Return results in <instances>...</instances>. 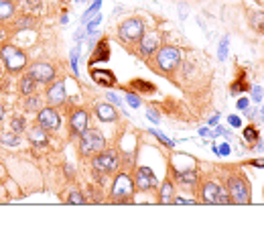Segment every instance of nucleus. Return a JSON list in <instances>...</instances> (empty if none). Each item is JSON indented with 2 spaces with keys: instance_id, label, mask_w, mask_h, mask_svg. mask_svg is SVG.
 I'll return each instance as SVG.
<instances>
[{
  "instance_id": "f257e3e1",
  "label": "nucleus",
  "mask_w": 264,
  "mask_h": 238,
  "mask_svg": "<svg viewBox=\"0 0 264 238\" xmlns=\"http://www.w3.org/2000/svg\"><path fill=\"white\" fill-rule=\"evenodd\" d=\"M100 149H104V138L98 130L94 128H85L81 132V142H79V151L81 155H94Z\"/></svg>"
},
{
  "instance_id": "f03ea898",
  "label": "nucleus",
  "mask_w": 264,
  "mask_h": 238,
  "mask_svg": "<svg viewBox=\"0 0 264 238\" xmlns=\"http://www.w3.org/2000/svg\"><path fill=\"white\" fill-rule=\"evenodd\" d=\"M0 55H3V59H5V63H7V67L11 71H21L27 65V55L23 51H19L17 47H13V45H5L3 51H0Z\"/></svg>"
},
{
  "instance_id": "7ed1b4c3",
  "label": "nucleus",
  "mask_w": 264,
  "mask_h": 238,
  "mask_svg": "<svg viewBox=\"0 0 264 238\" xmlns=\"http://www.w3.org/2000/svg\"><path fill=\"white\" fill-rule=\"evenodd\" d=\"M181 61V51L175 49V47H163L161 51H158L156 55V65L158 69H163V71H171L179 65Z\"/></svg>"
},
{
  "instance_id": "20e7f679",
  "label": "nucleus",
  "mask_w": 264,
  "mask_h": 238,
  "mask_svg": "<svg viewBox=\"0 0 264 238\" xmlns=\"http://www.w3.org/2000/svg\"><path fill=\"white\" fill-rule=\"evenodd\" d=\"M132 179L126 175V173H120L116 179H114V185H112V198L118 200V202H126L124 198L132 196Z\"/></svg>"
},
{
  "instance_id": "39448f33",
  "label": "nucleus",
  "mask_w": 264,
  "mask_h": 238,
  "mask_svg": "<svg viewBox=\"0 0 264 238\" xmlns=\"http://www.w3.org/2000/svg\"><path fill=\"white\" fill-rule=\"evenodd\" d=\"M228 194H230V200L236 202V204H246L250 200V194H248V185L244 179H238V177H232L228 181Z\"/></svg>"
},
{
  "instance_id": "423d86ee",
  "label": "nucleus",
  "mask_w": 264,
  "mask_h": 238,
  "mask_svg": "<svg viewBox=\"0 0 264 238\" xmlns=\"http://www.w3.org/2000/svg\"><path fill=\"white\" fill-rule=\"evenodd\" d=\"M94 169L100 173H112L118 169V155L114 151H106L94 159Z\"/></svg>"
},
{
  "instance_id": "0eeeda50",
  "label": "nucleus",
  "mask_w": 264,
  "mask_h": 238,
  "mask_svg": "<svg viewBox=\"0 0 264 238\" xmlns=\"http://www.w3.org/2000/svg\"><path fill=\"white\" fill-rule=\"evenodd\" d=\"M142 31H144V25H142L138 19H130V21L122 23V27H120V37H122V41H126V43H134V41L140 39Z\"/></svg>"
},
{
  "instance_id": "6e6552de",
  "label": "nucleus",
  "mask_w": 264,
  "mask_h": 238,
  "mask_svg": "<svg viewBox=\"0 0 264 238\" xmlns=\"http://www.w3.org/2000/svg\"><path fill=\"white\" fill-rule=\"evenodd\" d=\"M31 75L41 84H49V82H53V77H55V69H53V65H49V63L39 61L31 67Z\"/></svg>"
},
{
  "instance_id": "1a4fd4ad",
  "label": "nucleus",
  "mask_w": 264,
  "mask_h": 238,
  "mask_svg": "<svg viewBox=\"0 0 264 238\" xmlns=\"http://www.w3.org/2000/svg\"><path fill=\"white\" fill-rule=\"evenodd\" d=\"M39 126H43L45 130H55L59 128V114L53 108H43L39 112Z\"/></svg>"
},
{
  "instance_id": "9d476101",
  "label": "nucleus",
  "mask_w": 264,
  "mask_h": 238,
  "mask_svg": "<svg viewBox=\"0 0 264 238\" xmlns=\"http://www.w3.org/2000/svg\"><path fill=\"white\" fill-rule=\"evenodd\" d=\"M154 183H156V181H154V175H152V171H150L148 167H140V169L136 171V185H138V189L146 192V189H150Z\"/></svg>"
},
{
  "instance_id": "9b49d317",
  "label": "nucleus",
  "mask_w": 264,
  "mask_h": 238,
  "mask_svg": "<svg viewBox=\"0 0 264 238\" xmlns=\"http://www.w3.org/2000/svg\"><path fill=\"white\" fill-rule=\"evenodd\" d=\"M47 100H49L51 104H61V102H65V84L59 82V84H55L53 88H49Z\"/></svg>"
},
{
  "instance_id": "f8f14e48",
  "label": "nucleus",
  "mask_w": 264,
  "mask_h": 238,
  "mask_svg": "<svg viewBox=\"0 0 264 238\" xmlns=\"http://www.w3.org/2000/svg\"><path fill=\"white\" fill-rule=\"evenodd\" d=\"M220 194H222V189L216 183L203 185V202L205 204H220Z\"/></svg>"
},
{
  "instance_id": "ddd939ff",
  "label": "nucleus",
  "mask_w": 264,
  "mask_h": 238,
  "mask_svg": "<svg viewBox=\"0 0 264 238\" xmlns=\"http://www.w3.org/2000/svg\"><path fill=\"white\" fill-rule=\"evenodd\" d=\"M71 128H73V132H79V134L87 128V114L83 110L73 112V116H71Z\"/></svg>"
},
{
  "instance_id": "4468645a",
  "label": "nucleus",
  "mask_w": 264,
  "mask_h": 238,
  "mask_svg": "<svg viewBox=\"0 0 264 238\" xmlns=\"http://www.w3.org/2000/svg\"><path fill=\"white\" fill-rule=\"evenodd\" d=\"M92 77H94V82H98V84H102V86H114V84H116L114 73L108 71V69H98V71L92 73Z\"/></svg>"
},
{
  "instance_id": "2eb2a0df",
  "label": "nucleus",
  "mask_w": 264,
  "mask_h": 238,
  "mask_svg": "<svg viewBox=\"0 0 264 238\" xmlns=\"http://www.w3.org/2000/svg\"><path fill=\"white\" fill-rule=\"evenodd\" d=\"M156 45H158V37H156V35H146V37L142 39V43H140V53L148 57V55L156 49Z\"/></svg>"
},
{
  "instance_id": "dca6fc26",
  "label": "nucleus",
  "mask_w": 264,
  "mask_h": 238,
  "mask_svg": "<svg viewBox=\"0 0 264 238\" xmlns=\"http://www.w3.org/2000/svg\"><path fill=\"white\" fill-rule=\"evenodd\" d=\"M29 140H31V142H35V145H39V147L47 145V134H45V128H43V126H33V128L29 130Z\"/></svg>"
},
{
  "instance_id": "f3484780",
  "label": "nucleus",
  "mask_w": 264,
  "mask_h": 238,
  "mask_svg": "<svg viewBox=\"0 0 264 238\" xmlns=\"http://www.w3.org/2000/svg\"><path fill=\"white\" fill-rule=\"evenodd\" d=\"M96 114H98V118L104 120V122H110V120L116 118V110H114L112 106H108V104H98V106H96Z\"/></svg>"
},
{
  "instance_id": "a211bd4d",
  "label": "nucleus",
  "mask_w": 264,
  "mask_h": 238,
  "mask_svg": "<svg viewBox=\"0 0 264 238\" xmlns=\"http://www.w3.org/2000/svg\"><path fill=\"white\" fill-rule=\"evenodd\" d=\"M108 57H110V47H108V41H102V43L98 45V49H96V53H94L92 61H94V63H96V61H108Z\"/></svg>"
},
{
  "instance_id": "6ab92c4d",
  "label": "nucleus",
  "mask_w": 264,
  "mask_h": 238,
  "mask_svg": "<svg viewBox=\"0 0 264 238\" xmlns=\"http://www.w3.org/2000/svg\"><path fill=\"white\" fill-rule=\"evenodd\" d=\"M35 86H37V80L31 73H27L21 80V92L25 94V96H33V94H35Z\"/></svg>"
},
{
  "instance_id": "aec40b11",
  "label": "nucleus",
  "mask_w": 264,
  "mask_h": 238,
  "mask_svg": "<svg viewBox=\"0 0 264 238\" xmlns=\"http://www.w3.org/2000/svg\"><path fill=\"white\" fill-rule=\"evenodd\" d=\"M15 15V5L11 0H0V21L11 19Z\"/></svg>"
},
{
  "instance_id": "412c9836",
  "label": "nucleus",
  "mask_w": 264,
  "mask_h": 238,
  "mask_svg": "<svg viewBox=\"0 0 264 238\" xmlns=\"http://www.w3.org/2000/svg\"><path fill=\"white\" fill-rule=\"evenodd\" d=\"M171 194H173V185H171V181H165L163 187H161V202L169 204L171 202Z\"/></svg>"
},
{
  "instance_id": "4be33fe9",
  "label": "nucleus",
  "mask_w": 264,
  "mask_h": 238,
  "mask_svg": "<svg viewBox=\"0 0 264 238\" xmlns=\"http://www.w3.org/2000/svg\"><path fill=\"white\" fill-rule=\"evenodd\" d=\"M177 179H179V181H183V183H195V181H197V173H195L193 169H189V171L179 173V175H177Z\"/></svg>"
},
{
  "instance_id": "5701e85b",
  "label": "nucleus",
  "mask_w": 264,
  "mask_h": 238,
  "mask_svg": "<svg viewBox=\"0 0 264 238\" xmlns=\"http://www.w3.org/2000/svg\"><path fill=\"white\" fill-rule=\"evenodd\" d=\"M11 128H13V132H15V134L23 132V130H25V120H23L21 116H15V118H13V122H11Z\"/></svg>"
},
{
  "instance_id": "b1692460",
  "label": "nucleus",
  "mask_w": 264,
  "mask_h": 238,
  "mask_svg": "<svg viewBox=\"0 0 264 238\" xmlns=\"http://www.w3.org/2000/svg\"><path fill=\"white\" fill-rule=\"evenodd\" d=\"M244 138H246L248 142H256V140H258V130H256L254 126H246V128H244Z\"/></svg>"
},
{
  "instance_id": "393cba45",
  "label": "nucleus",
  "mask_w": 264,
  "mask_h": 238,
  "mask_svg": "<svg viewBox=\"0 0 264 238\" xmlns=\"http://www.w3.org/2000/svg\"><path fill=\"white\" fill-rule=\"evenodd\" d=\"M246 90V80H244V75L236 82V84H232V94H240V92H244Z\"/></svg>"
},
{
  "instance_id": "a878e982",
  "label": "nucleus",
  "mask_w": 264,
  "mask_h": 238,
  "mask_svg": "<svg viewBox=\"0 0 264 238\" xmlns=\"http://www.w3.org/2000/svg\"><path fill=\"white\" fill-rule=\"evenodd\" d=\"M67 202H69V204H83L85 200H83V196H81L79 192H71L69 198H67Z\"/></svg>"
},
{
  "instance_id": "bb28decb",
  "label": "nucleus",
  "mask_w": 264,
  "mask_h": 238,
  "mask_svg": "<svg viewBox=\"0 0 264 238\" xmlns=\"http://www.w3.org/2000/svg\"><path fill=\"white\" fill-rule=\"evenodd\" d=\"M126 102H128L132 108H138V106H140L138 96H136V94H132V92H130V94H126Z\"/></svg>"
},
{
  "instance_id": "cd10ccee",
  "label": "nucleus",
  "mask_w": 264,
  "mask_h": 238,
  "mask_svg": "<svg viewBox=\"0 0 264 238\" xmlns=\"http://www.w3.org/2000/svg\"><path fill=\"white\" fill-rule=\"evenodd\" d=\"M226 53H228V37H224L222 43H220V59L222 61L226 59Z\"/></svg>"
},
{
  "instance_id": "c85d7f7f",
  "label": "nucleus",
  "mask_w": 264,
  "mask_h": 238,
  "mask_svg": "<svg viewBox=\"0 0 264 238\" xmlns=\"http://www.w3.org/2000/svg\"><path fill=\"white\" fill-rule=\"evenodd\" d=\"M27 9L33 11V13H39L41 11V0H27Z\"/></svg>"
},
{
  "instance_id": "c756f323",
  "label": "nucleus",
  "mask_w": 264,
  "mask_h": 238,
  "mask_svg": "<svg viewBox=\"0 0 264 238\" xmlns=\"http://www.w3.org/2000/svg\"><path fill=\"white\" fill-rule=\"evenodd\" d=\"M100 5H102V0H96V3H94V5L90 7V11H87V13L83 15V21H87V19H90V17H92V15H94V13L98 11V9H100Z\"/></svg>"
},
{
  "instance_id": "7c9ffc66",
  "label": "nucleus",
  "mask_w": 264,
  "mask_h": 238,
  "mask_svg": "<svg viewBox=\"0 0 264 238\" xmlns=\"http://www.w3.org/2000/svg\"><path fill=\"white\" fill-rule=\"evenodd\" d=\"M150 132H152V134H154V136H156L158 140H163V142H165V145H167V147H173V145H175V142H171V140H169L167 136H163L161 132H156V130H150Z\"/></svg>"
},
{
  "instance_id": "2f4dec72",
  "label": "nucleus",
  "mask_w": 264,
  "mask_h": 238,
  "mask_svg": "<svg viewBox=\"0 0 264 238\" xmlns=\"http://www.w3.org/2000/svg\"><path fill=\"white\" fill-rule=\"evenodd\" d=\"M3 142H5V145H17V142H19V134L17 136H3Z\"/></svg>"
},
{
  "instance_id": "473e14b6",
  "label": "nucleus",
  "mask_w": 264,
  "mask_h": 238,
  "mask_svg": "<svg viewBox=\"0 0 264 238\" xmlns=\"http://www.w3.org/2000/svg\"><path fill=\"white\" fill-rule=\"evenodd\" d=\"M252 98H254L256 102H260V98H262V88H260V86H256V88L252 90Z\"/></svg>"
},
{
  "instance_id": "72a5a7b5",
  "label": "nucleus",
  "mask_w": 264,
  "mask_h": 238,
  "mask_svg": "<svg viewBox=\"0 0 264 238\" xmlns=\"http://www.w3.org/2000/svg\"><path fill=\"white\" fill-rule=\"evenodd\" d=\"M134 88H140V90H144V92H146V90H148V92L154 90L150 84H144V82H134Z\"/></svg>"
},
{
  "instance_id": "f704fd0d",
  "label": "nucleus",
  "mask_w": 264,
  "mask_h": 238,
  "mask_svg": "<svg viewBox=\"0 0 264 238\" xmlns=\"http://www.w3.org/2000/svg\"><path fill=\"white\" fill-rule=\"evenodd\" d=\"M27 98H29V102H27V108H31V110H33V108H39V100H37L35 96H27Z\"/></svg>"
},
{
  "instance_id": "c9c22d12",
  "label": "nucleus",
  "mask_w": 264,
  "mask_h": 238,
  "mask_svg": "<svg viewBox=\"0 0 264 238\" xmlns=\"http://www.w3.org/2000/svg\"><path fill=\"white\" fill-rule=\"evenodd\" d=\"M100 21H102V17L98 15V17H96V19H94V21H92V23L87 25V33H92V31H94V29H96V27L100 25Z\"/></svg>"
},
{
  "instance_id": "e433bc0d",
  "label": "nucleus",
  "mask_w": 264,
  "mask_h": 238,
  "mask_svg": "<svg viewBox=\"0 0 264 238\" xmlns=\"http://www.w3.org/2000/svg\"><path fill=\"white\" fill-rule=\"evenodd\" d=\"M146 116H148L152 122H158V114H156L154 110H146Z\"/></svg>"
},
{
  "instance_id": "4c0bfd02",
  "label": "nucleus",
  "mask_w": 264,
  "mask_h": 238,
  "mask_svg": "<svg viewBox=\"0 0 264 238\" xmlns=\"http://www.w3.org/2000/svg\"><path fill=\"white\" fill-rule=\"evenodd\" d=\"M238 108H240V110H246V108H248V100H246V98H240V100H238Z\"/></svg>"
},
{
  "instance_id": "58836bf2",
  "label": "nucleus",
  "mask_w": 264,
  "mask_h": 238,
  "mask_svg": "<svg viewBox=\"0 0 264 238\" xmlns=\"http://www.w3.org/2000/svg\"><path fill=\"white\" fill-rule=\"evenodd\" d=\"M173 204H195V200H183V198H175Z\"/></svg>"
},
{
  "instance_id": "ea45409f",
  "label": "nucleus",
  "mask_w": 264,
  "mask_h": 238,
  "mask_svg": "<svg viewBox=\"0 0 264 238\" xmlns=\"http://www.w3.org/2000/svg\"><path fill=\"white\" fill-rule=\"evenodd\" d=\"M228 120H230V124H232V126H240V118H238V116H230Z\"/></svg>"
},
{
  "instance_id": "a19ab883",
  "label": "nucleus",
  "mask_w": 264,
  "mask_h": 238,
  "mask_svg": "<svg viewBox=\"0 0 264 238\" xmlns=\"http://www.w3.org/2000/svg\"><path fill=\"white\" fill-rule=\"evenodd\" d=\"M218 153H220V155H228V153H230V147H228V145H222V147L218 149Z\"/></svg>"
},
{
  "instance_id": "79ce46f5",
  "label": "nucleus",
  "mask_w": 264,
  "mask_h": 238,
  "mask_svg": "<svg viewBox=\"0 0 264 238\" xmlns=\"http://www.w3.org/2000/svg\"><path fill=\"white\" fill-rule=\"evenodd\" d=\"M108 98H110V100H112L114 104H120V98L116 96V94H108Z\"/></svg>"
},
{
  "instance_id": "37998d69",
  "label": "nucleus",
  "mask_w": 264,
  "mask_h": 238,
  "mask_svg": "<svg viewBox=\"0 0 264 238\" xmlns=\"http://www.w3.org/2000/svg\"><path fill=\"white\" fill-rule=\"evenodd\" d=\"M31 25H33V21H27V19H25V21H19V27H31Z\"/></svg>"
},
{
  "instance_id": "c03bdc74",
  "label": "nucleus",
  "mask_w": 264,
  "mask_h": 238,
  "mask_svg": "<svg viewBox=\"0 0 264 238\" xmlns=\"http://www.w3.org/2000/svg\"><path fill=\"white\" fill-rule=\"evenodd\" d=\"M254 167H264V159H258V161H252Z\"/></svg>"
},
{
  "instance_id": "a18cd8bd",
  "label": "nucleus",
  "mask_w": 264,
  "mask_h": 238,
  "mask_svg": "<svg viewBox=\"0 0 264 238\" xmlns=\"http://www.w3.org/2000/svg\"><path fill=\"white\" fill-rule=\"evenodd\" d=\"M3 116H5V110H3V106H0V120H3Z\"/></svg>"
},
{
  "instance_id": "49530a36",
  "label": "nucleus",
  "mask_w": 264,
  "mask_h": 238,
  "mask_svg": "<svg viewBox=\"0 0 264 238\" xmlns=\"http://www.w3.org/2000/svg\"><path fill=\"white\" fill-rule=\"evenodd\" d=\"M262 120H264V108H262Z\"/></svg>"
},
{
  "instance_id": "de8ad7c7",
  "label": "nucleus",
  "mask_w": 264,
  "mask_h": 238,
  "mask_svg": "<svg viewBox=\"0 0 264 238\" xmlns=\"http://www.w3.org/2000/svg\"><path fill=\"white\" fill-rule=\"evenodd\" d=\"M0 75H3V69H0Z\"/></svg>"
}]
</instances>
